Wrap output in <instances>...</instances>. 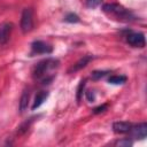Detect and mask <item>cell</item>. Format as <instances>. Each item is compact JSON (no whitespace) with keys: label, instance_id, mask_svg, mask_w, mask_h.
Returning <instances> with one entry per match:
<instances>
[{"label":"cell","instance_id":"obj_3","mask_svg":"<svg viewBox=\"0 0 147 147\" xmlns=\"http://www.w3.org/2000/svg\"><path fill=\"white\" fill-rule=\"evenodd\" d=\"M20 26L23 33H28L33 28V10L31 8H24L21 15Z\"/></svg>","mask_w":147,"mask_h":147},{"label":"cell","instance_id":"obj_5","mask_svg":"<svg viewBox=\"0 0 147 147\" xmlns=\"http://www.w3.org/2000/svg\"><path fill=\"white\" fill-rule=\"evenodd\" d=\"M31 49L33 54H51L53 52V47L41 40H34L31 44Z\"/></svg>","mask_w":147,"mask_h":147},{"label":"cell","instance_id":"obj_1","mask_svg":"<svg viewBox=\"0 0 147 147\" xmlns=\"http://www.w3.org/2000/svg\"><path fill=\"white\" fill-rule=\"evenodd\" d=\"M102 10L107 15H109L121 22H131L134 20L133 13L119 3H114V2L105 3L102 6Z\"/></svg>","mask_w":147,"mask_h":147},{"label":"cell","instance_id":"obj_6","mask_svg":"<svg viewBox=\"0 0 147 147\" xmlns=\"http://www.w3.org/2000/svg\"><path fill=\"white\" fill-rule=\"evenodd\" d=\"M129 133L136 139H144L147 136V124L145 122H142L138 125H134V126L132 125Z\"/></svg>","mask_w":147,"mask_h":147},{"label":"cell","instance_id":"obj_16","mask_svg":"<svg viewBox=\"0 0 147 147\" xmlns=\"http://www.w3.org/2000/svg\"><path fill=\"white\" fill-rule=\"evenodd\" d=\"M102 0H86V6L88 8H96L98 6H100Z\"/></svg>","mask_w":147,"mask_h":147},{"label":"cell","instance_id":"obj_11","mask_svg":"<svg viewBox=\"0 0 147 147\" xmlns=\"http://www.w3.org/2000/svg\"><path fill=\"white\" fill-rule=\"evenodd\" d=\"M29 101H30V92H29V90H25V91H23L21 99H20V113L21 114L28 109Z\"/></svg>","mask_w":147,"mask_h":147},{"label":"cell","instance_id":"obj_13","mask_svg":"<svg viewBox=\"0 0 147 147\" xmlns=\"http://www.w3.org/2000/svg\"><path fill=\"white\" fill-rule=\"evenodd\" d=\"M64 21L68 22V23H78V22L80 21V18H79L78 15H76V14H74V13H69V14L65 15Z\"/></svg>","mask_w":147,"mask_h":147},{"label":"cell","instance_id":"obj_9","mask_svg":"<svg viewBox=\"0 0 147 147\" xmlns=\"http://www.w3.org/2000/svg\"><path fill=\"white\" fill-rule=\"evenodd\" d=\"M132 127V124L129 122H124V121H119V122H115L113 124V131L115 133H119V134H124V133H129L130 130Z\"/></svg>","mask_w":147,"mask_h":147},{"label":"cell","instance_id":"obj_10","mask_svg":"<svg viewBox=\"0 0 147 147\" xmlns=\"http://www.w3.org/2000/svg\"><path fill=\"white\" fill-rule=\"evenodd\" d=\"M47 98H48V92H46V91H40V92L36 95V98H34V100H33V103H32V106H31V109H32V110H36L37 108H39V107L46 101Z\"/></svg>","mask_w":147,"mask_h":147},{"label":"cell","instance_id":"obj_8","mask_svg":"<svg viewBox=\"0 0 147 147\" xmlns=\"http://www.w3.org/2000/svg\"><path fill=\"white\" fill-rule=\"evenodd\" d=\"M94 57L92 56V55H85V56H83L80 60H78L69 70H68V72L69 74H71V72H76V71H78V70H80V69H83V68H85L92 60H93Z\"/></svg>","mask_w":147,"mask_h":147},{"label":"cell","instance_id":"obj_2","mask_svg":"<svg viewBox=\"0 0 147 147\" xmlns=\"http://www.w3.org/2000/svg\"><path fill=\"white\" fill-rule=\"evenodd\" d=\"M59 67V61L55 59H46L37 63L33 69V77L36 79H41L42 84H48L53 78L47 77L48 72Z\"/></svg>","mask_w":147,"mask_h":147},{"label":"cell","instance_id":"obj_12","mask_svg":"<svg viewBox=\"0 0 147 147\" xmlns=\"http://www.w3.org/2000/svg\"><path fill=\"white\" fill-rule=\"evenodd\" d=\"M126 79L127 78L123 75H113L108 78V83L113 84V85H121V84H124L126 82Z\"/></svg>","mask_w":147,"mask_h":147},{"label":"cell","instance_id":"obj_18","mask_svg":"<svg viewBox=\"0 0 147 147\" xmlns=\"http://www.w3.org/2000/svg\"><path fill=\"white\" fill-rule=\"evenodd\" d=\"M85 95H86L87 101H90V102H94V101H95V95H94V93H93L92 91H87V92L85 93Z\"/></svg>","mask_w":147,"mask_h":147},{"label":"cell","instance_id":"obj_15","mask_svg":"<svg viewBox=\"0 0 147 147\" xmlns=\"http://www.w3.org/2000/svg\"><path fill=\"white\" fill-rule=\"evenodd\" d=\"M107 74H108V71H105V70H96V71H93V72H92V78L96 80V79H100V78L105 77Z\"/></svg>","mask_w":147,"mask_h":147},{"label":"cell","instance_id":"obj_19","mask_svg":"<svg viewBox=\"0 0 147 147\" xmlns=\"http://www.w3.org/2000/svg\"><path fill=\"white\" fill-rule=\"evenodd\" d=\"M117 146H131L132 145V141H130L129 139H123V140H119L116 142Z\"/></svg>","mask_w":147,"mask_h":147},{"label":"cell","instance_id":"obj_17","mask_svg":"<svg viewBox=\"0 0 147 147\" xmlns=\"http://www.w3.org/2000/svg\"><path fill=\"white\" fill-rule=\"evenodd\" d=\"M107 108H108V105H107V103H105V105H102V106H99V107L94 108V109H93V113H94V114H100V113L105 111Z\"/></svg>","mask_w":147,"mask_h":147},{"label":"cell","instance_id":"obj_7","mask_svg":"<svg viewBox=\"0 0 147 147\" xmlns=\"http://www.w3.org/2000/svg\"><path fill=\"white\" fill-rule=\"evenodd\" d=\"M11 31H13V24L11 23L5 22V23L0 24V45L7 44Z\"/></svg>","mask_w":147,"mask_h":147},{"label":"cell","instance_id":"obj_14","mask_svg":"<svg viewBox=\"0 0 147 147\" xmlns=\"http://www.w3.org/2000/svg\"><path fill=\"white\" fill-rule=\"evenodd\" d=\"M84 87H85V79L80 80V83H79V85H78V88H77V101H78V102H80Z\"/></svg>","mask_w":147,"mask_h":147},{"label":"cell","instance_id":"obj_4","mask_svg":"<svg viewBox=\"0 0 147 147\" xmlns=\"http://www.w3.org/2000/svg\"><path fill=\"white\" fill-rule=\"evenodd\" d=\"M126 42L136 48H144L146 45V40H145V34L141 32H132L130 31L126 36H125Z\"/></svg>","mask_w":147,"mask_h":147}]
</instances>
